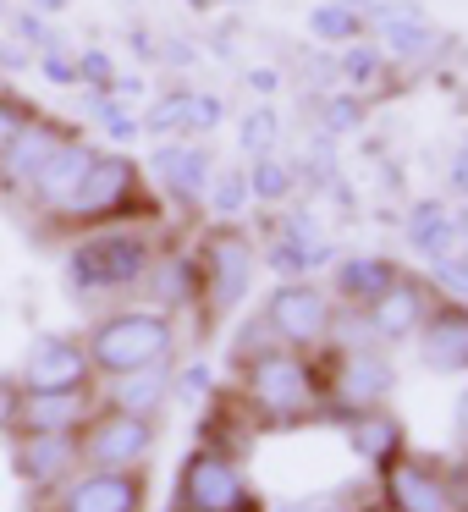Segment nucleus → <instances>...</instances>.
I'll use <instances>...</instances> for the list:
<instances>
[{
  "mask_svg": "<svg viewBox=\"0 0 468 512\" xmlns=\"http://www.w3.org/2000/svg\"><path fill=\"white\" fill-rule=\"evenodd\" d=\"M243 402L265 424H298L314 413L320 386H314V369L298 353H259L243 364Z\"/></svg>",
  "mask_w": 468,
  "mask_h": 512,
  "instance_id": "f257e3e1",
  "label": "nucleus"
},
{
  "mask_svg": "<svg viewBox=\"0 0 468 512\" xmlns=\"http://www.w3.org/2000/svg\"><path fill=\"white\" fill-rule=\"evenodd\" d=\"M166 353H171V320L155 309L111 314V320H100L89 336V364L111 380L133 375V369H149V364H166Z\"/></svg>",
  "mask_w": 468,
  "mask_h": 512,
  "instance_id": "f03ea898",
  "label": "nucleus"
},
{
  "mask_svg": "<svg viewBox=\"0 0 468 512\" xmlns=\"http://www.w3.org/2000/svg\"><path fill=\"white\" fill-rule=\"evenodd\" d=\"M155 265L149 259V243L138 232H105L89 237L67 254V276L78 292H116V287H133L144 281V270Z\"/></svg>",
  "mask_w": 468,
  "mask_h": 512,
  "instance_id": "7ed1b4c3",
  "label": "nucleus"
},
{
  "mask_svg": "<svg viewBox=\"0 0 468 512\" xmlns=\"http://www.w3.org/2000/svg\"><path fill=\"white\" fill-rule=\"evenodd\" d=\"M155 452V419H138L122 408H100L78 424L83 468H144Z\"/></svg>",
  "mask_w": 468,
  "mask_h": 512,
  "instance_id": "20e7f679",
  "label": "nucleus"
},
{
  "mask_svg": "<svg viewBox=\"0 0 468 512\" xmlns=\"http://www.w3.org/2000/svg\"><path fill=\"white\" fill-rule=\"evenodd\" d=\"M182 501H188V512H259L254 490L243 485V468L215 446L182 463Z\"/></svg>",
  "mask_w": 468,
  "mask_h": 512,
  "instance_id": "39448f33",
  "label": "nucleus"
},
{
  "mask_svg": "<svg viewBox=\"0 0 468 512\" xmlns=\"http://www.w3.org/2000/svg\"><path fill=\"white\" fill-rule=\"evenodd\" d=\"M248 281H254V243H248L237 226L210 232L204 259H199V292H204V303H210L215 314L237 309V303H243V292H248Z\"/></svg>",
  "mask_w": 468,
  "mask_h": 512,
  "instance_id": "423d86ee",
  "label": "nucleus"
},
{
  "mask_svg": "<svg viewBox=\"0 0 468 512\" xmlns=\"http://www.w3.org/2000/svg\"><path fill=\"white\" fill-rule=\"evenodd\" d=\"M149 479L144 468H78L61 485L56 512H144Z\"/></svg>",
  "mask_w": 468,
  "mask_h": 512,
  "instance_id": "0eeeda50",
  "label": "nucleus"
},
{
  "mask_svg": "<svg viewBox=\"0 0 468 512\" xmlns=\"http://www.w3.org/2000/svg\"><path fill=\"white\" fill-rule=\"evenodd\" d=\"M133 193H138L133 160L127 155H94L89 171H83V182H78V193L61 204V215H67V221H105V215H116Z\"/></svg>",
  "mask_w": 468,
  "mask_h": 512,
  "instance_id": "6e6552de",
  "label": "nucleus"
},
{
  "mask_svg": "<svg viewBox=\"0 0 468 512\" xmlns=\"http://www.w3.org/2000/svg\"><path fill=\"white\" fill-rule=\"evenodd\" d=\"M270 331L281 336L287 347H314L331 336V298L309 281H281L270 292V309H265Z\"/></svg>",
  "mask_w": 468,
  "mask_h": 512,
  "instance_id": "1a4fd4ad",
  "label": "nucleus"
},
{
  "mask_svg": "<svg viewBox=\"0 0 468 512\" xmlns=\"http://www.w3.org/2000/svg\"><path fill=\"white\" fill-rule=\"evenodd\" d=\"M89 375H94V364H89V347L83 342H72V336H39L23 364V391L89 386Z\"/></svg>",
  "mask_w": 468,
  "mask_h": 512,
  "instance_id": "9d476101",
  "label": "nucleus"
},
{
  "mask_svg": "<svg viewBox=\"0 0 468 512\" xmlns=\"http://www.w3.org/2000/svg\"><path fill=\"white\" fill-rule=\"evenodd\" d=\"M386 496L397 512H457V496L424 457H391L386 463Z\"/></svg>",
  "mask_w": 468,
  "mask_h": 512,
  "instance_id": "9b49d317",
  "label": "nucleus"
},
{
  "mask_svg": "<svg viewBox=\"0 0 468 512\" xmlns=\"http://www.w3.org/2000/svg\"><path fill=\"white\" fill-rule=\"evenodd\" d=\"M78 468H83L78 430H50V435H23L17 441V474L28 485H67Z\"/></svg>",
  "mask_w": 468,
  "mask_h": 512,
  "instance_id": "f8f14e48",
  "label": "nucleus"
},
{
  "mask_svg": "<svg viewBox=\"0 0 468 512\" xmlns=\"http://www.w3.org/2000/svg\"><path fill=\"white\" fill-rule=\"evenodd\" d=\"M94 413V391L89 386H67V391H23L17 408V435H50V430H78Z\"/></svg>",
  "mask_w": 468,
  "mask_h": 512,
  "instance_id": "ddd939ff",
  "label": "nucleus"
},
{
  "mask_svg": "<svg viewBox=\"0 0 468 512\" xmlns=\"http://www.w3.org/2000/svg\"><path fill=\"white\" fill-rule=\"evenodd\" d=\"M424 364L435 369V375H457V369H468V303L452 298V303H435L430 314H424Z\"/></svg>",
  "mask_w": 468,
  "mask_h": 512,
  "instance_id": "4468645a",
  "label": "nucleus"
},
{
  "mask_svg": "<svg viewBox=\"0 0 468 512\" xmlns=\"http://www.w3.org/2000/svg\"><path fill=\"white\" fill-rule=\"evenodd\" d=\"M89 160H94V149L83 144V138H61V144L50 149V160L34 171L28 193H34L39 204H50V210H61V204L78 193V182H83V171H89Z\"/></svg>",
  "mask_w": 468,
  "mask_h": 512,
  "instance_id": "2eb2a0df",
  "label": "nucleus"
},
{
  "mask_svg": "<svg viewBox=\"0 0 468 512\" xmlns=\"http://www.w3.org/2000/svg\"><path fill=\"white\" fill-rule=\"evenodd\" d=\"M386 391H391V364L380 353H369V347H353V353L342 358V369H336L331 397L358 413V408H380Z\"/></svg>",
  "mask_w": 468,
  "mask_h": 512,
  "instance_id": "dca6fc26",
  "label": "nucleus"
},
{
  "mask_svg": "<svg viewBox=\"0 0 468 512\" xmlns=\"http://www.w3.org/2000/svg\"><path fill=\"white\" fill-rule=\"evenodd\" d=\"M221 111H226V105L215 100V94L177 89V94H166V100L149 105L144 133H210V127L221 122Z\"/></svg>",
  "mask_w": 468,
  "mask_h": 512,
  "instance_id": "f3484780",
  "label": "nucleus"
},
{
  "mask_svg": "<svg viewBox=\"0 0 468 512\" xmlns=\"http://www.w3.org/2000/svg\"><path fill=\"white\" fill-rule=\"evenodd\" d=\"M424 314H430L424 309V292L413 287L408 276H397L375 303H369V325H375L380 342H402V336H413L424 325Z\"/></svg>",
  "mask_w": 468,
  "mask_h": 512,
  "instance_id": "a211bd4d",
  "label": "nucleus"
},
{
  "mask_svg": "<svg viewBox=\"0 0 468 512\" xmlns=\"http://www.w3.org/2000/svg\"><path fill=\"white\" fill-rule=\"evenodd\" d=\"M149 171H155L177 199H199V193L210 188V177H215L210 155H204L199 144H160L155 160H149Z\"/></svg>",
  "mask_w": 468,
  "mask_h": 512,
  "instance_id": "6ab92c4d",
  "label": "nucleus"
},
{
  "mask_svg": "<svg viewBox=\"0 0 468 512\" xmlns=\"http://www.w3.org/2000/svg\"><path fill=\"white\" fill-rule=\"evenodd\" d=\"M56 144H61V133L50 122H28L23 133L12 138V149L0 155V182H6V188H28L34 171L50 160V149H56Z\"/></svg>",
  "mask_w": 468,
  "mask_h": 512,
  "instance_id": "aec40b11",
  "label": "nucleus"
},
{
  "mask_svg": "<svg viewBox=\"0 0 468 512\" xmlns=\"http://www.w3.org/2000/svg\"><path fill=\"white\" fill-rule=\"evenodd\" d=\"M166 397H171L166 364H149V369H133V375H116V386H111V408L138 413V419H149V413H155Z\"/></svg>",
  "mask_w": 468,
  "mask_h": 512,
  "instance_id": "412c9836",
  "label": "nucleus"
},
{
  "mask_svg": "<svg viewBox=\"0 0 468 512\" xmlns=\"http://www.w3.org/2000/svg\"><path fill=\"white\" fill-rule=\"evenodd\" d=\"M397 276H402V270L391 265V259L358 254V259H342V265H336V292H342L347 303H375Z\"/></svg>",
  "mask_w": 468,
  "mask_h": 512,
  "instance_id": "4be33fe9",
  "label": "nucleus"
},
{
  "mask_svg": "<svg viewBox=\"0 0 468 512\" xmlns=\"http://www.w3.org/2000/svg\"><path fill=\"white\" fill-rule=\"evenodd\" d=\"M353 446H358V457L386 468L391 457L402 452V424L391 419L386 408H358L353 413Z\"/></svg>",
  "mask_w": 468,
  "mask_h": 512,
  "instance_id": "5701e85b",
  "label": "nucleus"
},
{
  "mask_svg": "<svg viewBox=\"0 0 468 512\" xmlns=\"http://www.w3.org/2000/svg\"><path fill=\"white\" fill-rule=\"evenodd\" d=\"M408 243L419 248L424 259L452 254V243H457V221L446 215V204H435V199L413 204V215H408Z\"/></svg>",
  "mask_w": 468,
  "mask_h": 512,
  "instance_id": "b1692460",
  "label": "nucleus"
},
{
  "mask_svg": "<svg viewBox=\"0 0 468 512\" xmlns=\"http://www.w3.org/2000/svg\"><path fill=\"white\" fill-rule=\"evenodd\" d=\"M380 28H386V50L391 56H430L435 50V34L419 23L413 6H380Z\"/></svg>",
  "mask_w": 468,
  "mask_h": 512,
  "instance_id": "393cba45",
  "label": "nucleus"
},
{
  "mask_svg": "<svg viewBox=\"0 0 468 512\" xmlns=\"http://www.w3.org/2000/svg\"><path fill=\"white\" fill-rule=\"evenodd\" d=\"M309 34L320 39V45H353V39L364 34V17H358V6L320 0V6L309 12Z\"/></svg>",
  "mask_w": 468,
  "mask_h": 512,
  "instance_id": "a878e982",
  "label": "nucleus"
},
{
  "mask_svg": "<svg viewBox=\"0 0 468 512\" xmlns=\"http://www.w3.org/2000/svg\"><path fill=\"white\" fill-rule=\"evenodd\" d=\"M325 259H331V243H298V237H276V243H270V270L287 276V281L309 276L314 265H325Z\"/></svg>",
  "mask_w": 468,
  "mask_h": 512,
  "instance_id": "bb28decb",
  "label": "nucleus"
},
{
  "mask_svg": "<svg viewBox=\"0 0 468 512\" xmlns=\"http://www.w3.org/2000/svg\"><path fill=\"white\" fill-rule=\"evenodd\" d=\"M149 281H155V292L166 303H193L199 298V265L193 259H160V265L144 270Z\"/></svg>",
  "mask_w": 468,
  "mask_h": 512,
  "instance_id": "cd10ccee",
  "label": "nucleus"
},
{
  "mask_svg": "<svg viewBox=\"0 0 468 512\" xmlns=\"http://www.w3.org/2000/svg\"><path fill=\"white\" fill-rule=\"evenodd\" d=\"M248 193H254V199H265V204H281V199L292 193V166L259 155V166L248 171Z\"/></svg>",
  "mask_w": 468,
  "mask_h": 512,
  "instance_id": "c85d7f7f",
  "label": "nucleus"
},
{
  "mask_svg": "<svg viewBox=\"0 0 468 512\" xmlns=\"http://www.w3.org/2000/svg\"><path fill=\"white\" fill-rule=\"evenodd\" d=\"M276 133H281V122H276V111H265V105L243 116V149H248V155H270Z\"/></svg>",
  "mask_w": 468,
  "mask_h": 512,
  "instance_id": "c756f323",
  "label": "nucleus"
},
{
  "mask_svg": "<svg viewBox=\"0 0 468 512\" xmlns=\"http://www.w3.org/2000/svg\"><path fill=\"white\" fill-rule=\"evenodd\" d=\"M210 204H215V215H237L248 204V177L243 171H226V177H215L210 182Z\"/></svg>",
  "mask_w": 468,
  "mask_h": 512,
  "instance_id": "7c9ffc66",
  "label": "nucleus"
},
{
  "mask_svg": "<svg viewBox=\"0 0 468 512\" xmlns=\"http://www.w3.org/2000/svg\"><path fill=\"white\" fill-rule=\"evenodd\" d=\"M94 111H100V122H105V133L116 138V144H133L138 133H144V122H138V116H127L122 105L111 100V94H100V100H94Z\"/></svg>",
  "mask_w": 468,
  "mask_h": 512,
  "instance_id": "2f4dec72",
  "label": "nucleus"
},
{
  "mask_svg": "<svg viewBox=\"0 0 468 512\" xmlns=\"http://www.w3.org/2000/svg\"><path fill=\"white\" fill-rule=\"evenodd\" d=\"M353 127H364V105L353 94H331L325 100V133H353Z\"/></svg>",
  "mask_w": 468,
  "mask_h": 512,
  "instance_id": "473e14b6",
  "label": "nucleus"
},
{
  "mask_svg": "<svg viewBox=\"0 0 468 512\" xmlns=\"http://www.w3.org/2000/svg\"><path fill=\"white\" fill-rule=\"evenodd\" d=\"M78 83H89V89L111 94V89H116V67H111V56H105V50H83V56H78Z\"/></svg>",
  "mask_w": 468,
  "mask_h": 512,
  "instance_id": "72a5a7b5",
  "label": "nucleus"
},
{
  "mask_svg": "<svg viewBox=\"0 0 468 512\" xmlns=\"http://www.w3.org/2000/svg\"><path fill=\"white\" fill-rule=\"evenodd\" d=\"M380 72V50H369V45H347L342 50V78H347V89L353 83H369Z\"/></svg>",
  "mask_w": 468,
  "mask_h": 512,
  "instance_id": "f704fd0d",
  "label": "nucleus"
},
{
  "mask_svg": "<svg viewBox=\"0 0 468 512\" xmlns=\"http://www.w3.org/2000/svg\"><path fill=\"white\" fill-rule=\"evenodd\" d=\"M430 265H435V281H441L446 292L468 298V254H441V259H430Z\"/></svg>",
  "mask_w": 468,
  "mask_h": 512,
  "instance_id": "c9c22d12",
  "label": "nucleus"
},
{
  "mask_svg": "<svg viewBox=\"0 0 468 512\" xmlns=\"http://www.w3.org/2000/svg\"><path fill=\"white\" fill-rule=\"evenodd\" d=\"M28 122H34V116H28V111H23V105H17V100H6V94H0V155L12 149V138L23 133Z\"/></svg>",
  "mask_w": 468,
  "mask_h": 512,
  "instance_id": "e433bc0d",
  "label": "nucleus"
},
{
  "mask_svg": "<svg viewBox=\"0 0 468 512\" xmlns=\"http://www.w3.org/2000/svg\"><path fill=\"white\" fill-rule=\"evenodd\" d=\"M17 408H23V380H0V430H17Z\"/></svg>",
  "mask_w": 468,
  "mask_h": 512,
  "instance_id": "4c0bfd02",
  "label": "nucleus"
},
{
  "mask_svg": "<svg viewBox=\"0 0 468 512\" xmlns=\"http://www.w3.org/2000/svg\"><path fill=\"white\" fill-rule=\"evenodd\" d=\"M17 34H23L28 45H39V50H56V45H61V39L50 34L45 23H39V12H23V17H17Z\"/></svg>",
  "mask_w": 468,
  "mask_h": 512,
  "instance_id": "58836bf2",
  "label": "nucleus"
},
{
  "mask_svg": "<svg viewBox=\"0 0 468 512\" xmlns=\"http://www.w3.org/2000/svg\"><path fill=\"white\" fill-rule=\"evenodd\" d=\"M45 78L50 83H72V78H78V67H72V61H61L56 50H45Z\"/></svg>",
  "mask_w": 468,
  "mask_h": 512,
  "instance_id": "ea45409f",
  "label": "nucleus"
},
{
  "mask_svg": "<svg viewBox=\"0 0 468 512\" xmlns=\"http://www.w3.org/2000/svg\"><path fill=\"white\" fill-rule=\"evenodd\" d=\"M204 386H210V369H204V364H193V369H188V375H182V380H177V391H182V397H199V391H204Z\"/></svg>",
  "mask_w": 468,
  "mask_h": 512,
  "instance_id": "a19ab883",
  "label": "nucleus"
},
{
  "mask_svg": "<svg viewBox=\"0 0 468 512\" xmlns=\"http://www.w3.org/2000/svg\"><path fill=\"white\" fill-rule=\"evenodd\" d=\"M276 67H248V89H254V94H276Z\"/></svg>",
  "mask_w": 468,
  "mask_h": 512,
  "instance_id": "79ce46f5",
  "label": "nucleus"
},
{
  "mask_svg": "<svg viewBox=\"0 0 468 512\" xmlns=\"http://www.w3.org/2000/svg\"><path fill=\"white\" fill-rule=\"evenodd\" d=\"M166 61H177V67H188V61H193V50H188V39H171V50H166Z\"/></svg>",
  "mask_w": 468,
  "mask_h": 512,
  "instance_id": "37998d69",
  "label": "nucleus"
},
{
  "mask_svg": "<svg viewBox=\"0 0 468 512\" xmlns=\"http://www.w3.org/2000/svg\"><path fill=\"white\" fill-rule=\"evenodd\" d=\"M452 182H457V188L468 193V149H463V155H457V166H452Z\"/></svg>",
  "mask_w": 468,
  "mask_h": 512,
  "instance_id": "c03bdc74",
  "label": "nucleus"
},
{
  "mask_svg": "<svg viewBox=\"0 0 468 512\" xmlns=\"http://www.w3.org/2000/svg\"><path fill=\"white\" fill-rule=\"evenodd\" d=\"M34 6H39V12H67L72 0H34Z\"/></svg>",
  "mask_w": 468,
  "mask_h": 512,
  "instance_id": "a18cd8bd",
  "label": "nucleus"
},
{
  "mask_svg": "<svg viewBox=\"0 0 468 512\" xmlns=\"http://www.w3.org/2000/svg\"><path fill=\"white\" fill-rule=\"evenodd\" d=\"M457 430L468 435V391H463V402H457Z\"/></svg>",
  "mask_w": 468,
  "mask_h": 512,
  "instance_id": "49530a36",
  "label": "nucleus"
},
{
  "mask_svg": "<svg viewBox=\"0 0 468 512\" xmlns=\"http://www.w3.org/2000/svg\"><path fill=\"white\" fill-rule=\"evenodd\" d=\"M188 6H193V12H210V6H215V0H188Z\"/></svg>",
  "mask_w": 468,
  "mask_h": 512,
  "instance_id": "de8ad7c7",
  "label": "nucleus"
},
{
  "mask_svg": "<svg viewBox=\"0 0 468 512\" xmlns=\"http://www.w3.org/2000/svg\"><path fill=\"white\" fill-rule=\"evenodd\" d=\"M457 237H468V210H463V221H457Z\"/></svg>",
  "mask_w": 468,
  "mask_h": 512,
  "instance_id": "09e8293b",
  "label": "nucleus"
},
{
  "mask_svg": "<svg viewBox=\"0 0 468 512\" xmlns=\"http://www.w3.org/2000/svg\"><path fill=\"white\" fill-rule=\"evenodd\" d=\"M0 12H6V6H0Z\"/></svg>",
  "mask_w": 468,
  "mask_h": 512,
  "instance_id": "8fccbe9b",
  "label": "nucleus"
}]
</instances>
